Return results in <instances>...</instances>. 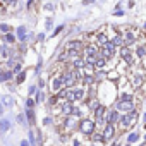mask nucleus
I'll list each match as a JSON object with an SVG mask.
<instances>
[{
	"label": "nucleus",
	"mask_w": 146,
	"mask_h": 146,
	"mask_svg": "<svg viewBox=\"0 0 146 146\" xmlns=\"http://www.w3.org/2000/svg\"><path fill=\"white\" fill-rule=\"evenodd\" d=\"M62 78V83L65 84V86H72L76 81H78V78H79V74L76 70H67V72H64V74L60 76Z\"/></svg>",
	"instance_id": "1"
},
{
	"label": "nucleus",
	"mask_w": 146,
	"mask_h": 146,
	"mask_svg": "<svg viewBox=\"0 0 146 146\" xmlns=\"http://www.w3.org/2000/svg\"><path fill=\"white\" fill-rule=\"evenodd\" d=\"M95 122L93 120H90V119H84V120H81V125H79V129H81V132L83 134H86V136H90V134H93V131H95Z\"/></svg>",
	"instance_id": "2"
},
{
	"label": "nucleus",
	"mask_w": 146,
	"mask_h": 146,
	"mask_svg": "<svg viewBox=\"0 0 146 146\" xmlns=\"http://www.w3.org/2000/svg\"><path fill=\"white\" fill-rule=\"evenodd\" d=\"M113 53H115V45H113L112 41H107V43L103 45V52H102L100 57H103V58H110Z\"/></svg>",
	"instance_id": "3"
},
{
	"label": "nucleus",
	"mask_w": 146,
	"mask_h": 146,
	"mask_svg": "<svg viewBox=\"0 0 146 146\" xmlns=\"http://www.w3.org/2000/svg\"><path fill=\"white\" fill-rule=\"evenodd\" d=\"M136 115H137V113H136L134 110H132L131 113H125V115H122V117L119 119V120H120V125H122V127H129V125H131V124L134 122Z\"/></svg>",
	"instance_id": "4"
},
{
	"label": "nucleus",
	"mask_w": 146,
	"mask_h": 146,
	"mask_svg": "<svg viewBox=\"0 0 146 146\" xmlns=\"http://www.w3.org/2000/svg\"><path fill=\"white\" fill-rule=\"evenodd\" d=\"M132 110H134L132 102H119V103H117V112H125V113H131Z\"/></svg>",
	"instance_id": "5"
},
{
	"label": "nucleus",
	"mask_w": 146,
	"mask_h": 146,
	"mask_svg": "<svg viewBox=\"0 0 146 146\" xmlns=\"http://www.w3.org/2000/svg\"><path fill=\"white\" fill-rule=\"evenodd\" d=\"M113 134H115V129H113V125L112 124H107V127H105V131H103V139L105 141H110L112 137H113Z\"/></svg>",
	"instance_id": "6"
},
{
	"label": "nucleus",
	"mask_w": 146,
	"mask_h": 146,
	"mask_svg": "<svg viewBox=\"0 0 146 146\" xmlns=\"http://www.w3.org/2000/svg\"><path fill=\"white\" fill-rule=\"evenodd\" d=\"M119 119H120V117H119V112H117V110H110V112L107 113V119H105V122L113 125V122H117Z\"/></svg>",
	"instance_id": "7"
},
{
	"label": "nucleus",
	"mask_w": 146,
	"mask_h": 146,
	"mask_svg": "<svg viewBox=\"0 0 146 146\" xmlns=\"http://www.w3.org/2000/svg\"><path fill=\"white\" fill-rule=\"evenodd\" d=\"M103 115H105V108H103V107H98L96 112H95V117H96V122H95V124H103V122H105Z\"/></svg>",
	"instance_id": "8"
},
{
	"label": "nucleus",
	"mask_w": 146,
	"mask_h": 146,
	"mask_svg": "<svg viewBox=\"0 0 146 146\" xmlns=\"http://www.w3.org/2000/svg\"><path fill=\"white\" fill-rule=\"evenodd\" d=\"M64 86V83H62V78H53V81H52V90L57 93V91H60V88Z\"/></svg>",
	"instance_id": "9"
},
{
	"label": "nucleus",
	"mask_w": 146,
	"mask_h": 146,
	"mask_svg": "<svg viewBox=\"0 0 146 146\" xmlns=\"http://www.w3.org/2000/svg\"><path fill=\"white\" fill-rule=\"evenodd\" d=\"M67 46H69V50L79 52V50L83 48V43H81V41H69V43H67Z\"/></svg>",
	"instance_id": "10"
},
{
	"label": "nucleus",
	"mask_w": 146,
	"mask_h": 146,
	"mask_svg": "<svg viewBox=\"0 0 146 146\" xmlns=\"http://www.w3.org/2000/svg\"><path fill=\"white\" fill-rule=\"evenodd\" d=\"M72 110H74V105H72L70 102H67V103H64V107H62V112H64L65 115H69V113H72Z\"/></svg>",
	"instance_id": "11"
},
{
	"label": "nucleus",
	"mask_w": 146,
	"mask_h": 146,
	"mask_svg": "<svg viewBox=\"0 0 146 146\" xmlns=\"http://www.w3.org/2000/svg\"><path fill=\"white\" fill-rule=\"evenodd\" d=\"M120 55H122V58H124L125 62H129V64L132 62V58H131V52H129L127 48H122V50H120Z\"/></svg>",
	"instance_id": "12"
},
{
	"label": "nucleus",
	"mask_w": 146,
	"mask_h": 146,
	"mask_svg": "<svg viewBox=\"0 0 146 146\" xmlns=\"http://www.w3.org/2000/svg\"><path fill=\"white\" fill-rule=\"evenodd\" d=\"M9 127H11V122H9L7 119L0 120V132H5V131H9Z\"/></svg>",
	"instance_id": "13"
},
{
	"label": "nucleus",
	"mask_w": 146,
	"mask_h": 146,
	"mask_svg": "<svg viewBox=\"0 0 146 146\" xmlns=\"http://www.w3.org/2000/svg\"><path fill=\"white\" fill-rule=\"evenodd\" d=\"M17 38H19L21 41L26 40V28H24V26H19V28H17Z\"/></svg>",
	"instance_id": "14"
},
{
	"label": "nucleus",
	"mask_w": 146,
	"mask_h": 146,
	"mask_svg": "<svg viewBox=\"0 0 146 146\" xmlns=\"http://www.w3.org/2000/svg\"><path fill=\"white\" fill-rule=\"evenodd\" d=\"M124 43H125V45H132V43H134V35H132V33H125Z\"/></svg>",
	"instance_id": "15"
},
{
	"label": "nucleus",
	"mask_w": 146,
	"mask_h": 146,
	"mask_svg": "<svg viewBox=\"0 0 146 146\" xmlns=\"http://www.w3.org/2000/svg\"><path fill=\"white\" fill-rule=\"evenodd\" d=\"M26 117H28L29 124H35V112H33L31 108H28V110H26Z\"/></svg>",
	"instance_id": "16"
},
{
	"label": "nucleus",
	"mask_w": 146,
	"mask_h": 146,
	"mask_svg": "<svg viewBox=\"0 0 146 146\" xmlns=\"http://www.w3.org/2000/svg\"><path fill=\"white\" fill-rule=\"evenodd\" d=\"M2 102H4L7 107H12V105H14V98H12V96H2Z\"/></svg>",
	"instance_id": "17"
},
{
	"label": "nucleus",
	"mask_w": 146,
	"mask_h": 146,
	"mask_svg": "<svg viewBox=\"0 0 146 146\" xmlns=\"http://www.w3.org/2000/svg\"><path fill=\"white\" fill-rule=\"evenodd\" d=\"M7 57H9V50L0 45V58H7Z\"/></svg>",
	"instance_id": "18"
},
{
	"label": "nucleus",
	"mask_w": 146,
	"mask_h": 146,
	"mask_svg": "<svg viewBox=\"0 0 146 146\" xmlns=\"http://www.w3.org/2000/svg\"><path fill=\"white\" fill-rule=\"evenodd\" d=\"M139 139V134L137 132H132V134H129V137H127V143H136Z\"/></svg>",
	"instance_id": "19"
},
{
	"label": "nucleus",
	"mask_w": 146,
	"mask_h": 146,
	"mask_svg": "<svg viewBox=\"0 0 146 146\" xmlns=\"http://www.w3.org/2000/svg\"><path fill=\"white\" fill-rule=\"evenodd\" d=\"M4 40H5L7 43H14V41H16V36H14L12 33H7V35L4 36Z\"/></svg>",
	"instance_id": "20"
},
{
	"label": "nucleus",
	"mask_w": 146,
	"mask_h": 146,
	"mask_svg": "<svg viewBox=\"0 0 146 146\" xmlns=\"http://www.w3.org/2000/svg\"><path fill=\"white\" fill-rule=\"evenodd\" d=\"M103 65H105V58L98 57V58H96V62H95V67H96V69H102Z\"/></svg>",
	"instance_id": "21"
},
{
	"label": "nucleus",
	"mask_w": 146,
	"mask_h": 146,
	"mask_svg": "<svg viewBox=\"0 0 146 146\" xmlns=\"http://www.w3.org/2000/svg\"><path fill=\"white\" fill-rule=\"evenodd\" d=\"M0 31H2V33H11V26L9 24H5V23H2V24H0Z\"/></svg>",
	"instance_id": "22"
},
{
	"label": "nucleus",
	"mask_w": 146,
	"mask_h": 146,
	"mask_svg": "<svg viewBox=\"0 0 146 146\" xmlns=\"http://www.w3.org/2000/svg\"><path fill=\"white\" fill-rule=\"evenodd\" d=\"M24 79H26V72L23 70V72H19V74H17V79H16V81H17V84H21Z\"/></svg>",
	"instance_id": "23"
},
{
	"label": "nucleus",
	"mask_w": 146,
	"mask_h": 146,
	"mask_svg": "<svg viewBox=\"0 0 146 146\" xmlns=\"http://www.w3.org/2000/svg\"><path fill=\"white\" fill-rule=\"evenodd\" d=\"M144 53H146V50H144V48H143V46H139V48H137V50H136V55H137V57H139V58H143V57H144Z\"/></svg>",
	"instance_id": "24"
},
{
	"label": "nucleus",
	"mask_w": 146,
	"mask_h": 146,
	"mask_svg": "<svg viewBox=\"0 0 146 146\" xmlns=\"http://www.w3.org/2000/svg\"><path fill=\"white\" fill-rule=\"evenodd\" d=\"M84 65H86V60H83V58H78L74 62V67H84Z\"/></svg>",
	"instance_id": "25"
},
{
	"label": "nucleus",
	"mask_w": 146,
	"mask_h": 146,
	"mask_svg": "<svg viewBox=\"0 0 146 146\" xmlns=\"http://www.w3.org/2000/svg\"><path fill=\"white\" fill-rule=\"evenodd\" d=\"M119 102H132V98H131V95H125V93H124V95L119 98Z\"/></svg>",
	"instance_id": "26"
},
{
	"label": "nucleus",
	"mask_w": 146,
	"mask_h": 146,
	"mask_svg": "<svg viewBox=\"0 0 146 146\" xmlns=\"http://www.w3.org/2000/svg\"><path fill=\"white\" fill-rule=\"evenodd\" d=\"M96 40H98V41H100V43H102V45H105V43H107V41H108V40H107V36H105V35H98V38H96Z\"/></svg>",
	"instance_id": "27"
},
{
	"label": "nucleus",
	"mask_w": 146,
	"mask_h": 146,
	"mask_svg": "<svg viewBox=\"0 0 146 146\" xmlns=\"http://www.w3.org/2000/svg\"><path fill=\"white\" fill-rule=\"evenodd\" d=\"M112 43H113V45H122V43H124V41H122V36H115Z\"/></svg>",
	"instance_id": "28"
},
{
	"label": "nucleus",
	"mask_w": 146,
	"mask_h": 146,
	"mask_svg": "<svg viewBox=\"0 0 146 146\" xmlns=\"http://www.w3.org/2000/svg\"><path fill=\"white\" fill-rule=\"evenodd\" d=\"M141 83H143V78L141 76H136L134 78V86H141Z\"/></svg>",
	"instance_id": "29"
},
{
	"label": "nucleus",
	"mask_w": 146,
	"mask_h": 146,
	"mask_svg": "<svg viewBox=\"0 0 146 146\" xmlns=\"http://www.w3.org/2000/svg\"><path fill=\"white\" fill-rule=\"evenodd\" d=\"M93 141H105V139H103L102 134H95V136H93Z\"/></svg>",
	"instance_id": "30"
},
{
	"label": "nucleus",
	"mask_w": 146,
	"mask_h": 146,
	"mask_svg": "<svg viewBox=\"0 0 146 146\" xmlns=\"http://www.w3.org/2000/svg\"><path fill=\"white\" fill-rule=\"evenodd\" d=\"M0 83H5V72L0 69Z\"/></svg>",
	"instance_id": "31"
},
{
	"label": "nucleus",
	"mask_w": 146,
	"mask_h": 146,
	"mask_svg": "<svg viewBox=\"0 0 146 146\" xmlns=\"http://www.w3.org/2000/svg\"><path fill=\"white\" fill-rule=\"evenodd\" d=\"M84 83H86V84H91V83H93V78H91V76H84Z\"/></svg>",
	"instance_id": "32"
},
{
	"label": "nucleus",
	"mask_w": 146,
	"mask_h": 146,
	"mask_svg": "<svg viewBox=\"0 0 146 146\" xmlns=\"http://www.w3.org/2000/svg\"><path fill=\"white\" fill-rule=\"evenodd\" d=\"M17 122H19V124H26V119H24V115H17Z\"/></svg>",
	"instance_id": "33"
},
{
	"label": "nucleus",
	"mask_w": 146,
	"mask_h": 146,
	"mask_svg": "<svg viewBox=\"0 0 146 146\" xmlns=\"http://www.w3.org/2000/svg\"><path fill=\"white\" fill-rule=\"evenodd\" d=\"M9 79H12V72L11 70H5V81H9Z\"/></svg>",
	"instance_id": "34"
},
{
	"label": "nucleus",
	"mask_w": 146,
	"mask_h": 146,
	"mask_svg": "<svg viewBox=\"0 0 146 146\" xmlns=\"http://www.w3.org/2000/svg\"><path fill=\"white\" fill-rule=\"evenodd\" d=\"M36 96H38V98H36V103H40V102H41V100H43V96H45V95H43V93H41V91H40V93H38V95H36Z\"/></svg>",
	"instance_id": "35"
},
{
	"label": "nucleus",
	"mask_w": 146,
	"mask_h": 146,
	"mask_svg": "<svg viewBox=\"0 0 146 146\" xmlns=\"http://www.w3.org/2000/svg\"><path fill=\"white\" fill-rule=\"evenodd\" d=\"M33 105H35V102H33V100H29V98H28V100H26V107H28V108H31V107H33Z\"/></svg>",
	"instance_id": "36"
},
{
	"label": "nucleus",
	"mask_w": 146,
	"mask_h": 146,
	"mask_svg": "<svg viewBox=\"0 0 146 146\" xmlns=\"http://www.w3.org/2000/svg\"><path fill=\"white\" fill-rule=\"evenodd\" d=\"M43 124H45V125H50V124H52V119H50V117H45V119H43Z\"/></svg>",
	"instance_id": "37"
},
{
	"label": "nucleus",
	"mask_w": 146,
	"mask_h": 146,
	"mask_svg": "<svg viewBox=\"0 0 146 146\" xmlns=\"http://www.w3.org/2000/svg\"><path fill=\"white\" fill-rule=\"evenodd\" d=\"M62 28H64V26H58V28H57V29H55V31H53V36H57V35H58V33H60V31H62Z\"/></svg>",
	"instance_id": "38"
},
{
	"label": "nucleus",
	"mask_w": 146,
	"mask_h": 146,
	"mask_svg": "<svg viewBox=\"0 0 146 146\" xmlns=\"http://www.w3.org/2000/svg\"><path fill=\"white\" fill-rule=\"evenodd\" d=\"M124 14H125V12H124V11H117V12H115V14H113V16H117V17H120V16H124Z\"/></svg>",
	"instance_id": "39"
},
{
	"label": "nucleus",
	"mask_w": 146,
	"mask_h": 146,
	"mask_svg": "<svg viewBox=\"0 0 146 146\" xmlns=\"http://www.w3.org/2000/svg\"><path fill=\"white\" fill-rule=\"evenodd\" d=\"M35 91H36V88H35V86H29V90H28V93H29V95H33Z\"/></svg>",
	"instance_id": "40"
},
{
	"label": "nucleus",
	"mask_w": 146,
	"mask_h": 146,
	"mask_svg": "<svg viewBox=\"0 0 146 146\" xmlns=\"http://www.w3.org/2000/svg\"><path fill=\"white\" fill-rule=\"evenodd\" d=\"M93 2H95V0H83L84 5H90V4H93Z\"/></svg>",
	"instance_id": "41"
},
{
	"label": "nucleus",
	"mask_w": 146,
	"mask_h": 146,
	"mask_svg": "<svg viewBox=\"0 0 146 146\" xmlns=\"http://www.w3.org/2000/svg\"><path fill=\"white\" fill-rule=\"evenodd\" d=\"M21 146H29V141H23V143H21Z\"/></svg>",
	"instance_id": "42"
},
{
	"label": "nucleus",
	"mask_w": 146,
	"mask_h": 146,
	"mask_svg": "<svg viewBox=\"0 0 146 146\" xmlns=\"http://www.w3.org/2000/svg\"><path fill=\"white\" fill-rule=\"evenodd\" d=\"M0 113H4V105L0 103Z\"/></svg>",
	"instance_id": "43"
},
{
	"label": "nucleus",
	"mask_w": 146,
	"mask_h": 146,
	"mask_svg": "<svg viewBox=\"0 0 146 146\" xmlns=\"http://www.w3.org/2000/svg\"><path fill=\"white\" fill-rule=\"evenodd\" d=\"M74 146H81V143L79 141H74Z\"/></svg>",
	"instance_id": "44"
},
{
	"label": "nucleus",
	"mask_w": 146,
	"mask_h": 146,
	"mask_svg": "<svg viewBox=\"0 0 146 146\" xmlns=\"http://www.w3.org/2000/svg\"><path fill=\"white\" fill-rule=\"evenodd\" d=\"M2 2H9V0H2Z\"/></svg>",
	"instance_id": "45"
},
{
	"label": "nucleus",
	"mask_w": 146,
	"mask_h": 146,
	"mask_svg": "<svg viewBox=\"0 0 146 146\" xmlns=\"http://www.w3.org/2000/svg\"><path fill=\"white\" fill-rule=\"evenodd\" d=\"M144 28H146V23H144Z\"/></svg>",
	"instance_id": "46"
},
{
	"label": "nucleus",
	"mask_w": 146,
	"mask_h": 146,
	"mask_svg": "<svg viewBox=\"0 0 146 146\" xmlns=\"http://www.w3.org/2000/svg\"><path fill=\"white\" fill-rule=\"evenodd\" d=\"M144 139H146V136H144Z\"/></svg>",
	"instance_id": "47"
}]
</instances>
